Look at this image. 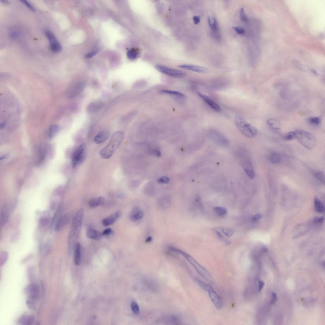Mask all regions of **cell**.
<instances>
[{
  "instance_id": "cell-1",
  "label": "cell",
  "mask_w": 325,
  "mask_h": 325,
  "mask_svg": "<svg viewBox=\"0 0 325 325\" xmlns=\"http://www.w3.org/2000/svg\"><path fill=\"white\" fill-rule=\"evenodd\" d=\"M84 215V209H79L74 217L70 230L68 239V249L69 252H71L75 248L79 234L82 228V221Z\"/></svg>"
},
{
  "instance_id": "cell-2",
  "label": "cell",
  "mask_w": 325,
  "mask_h": 325,
  "mask_svg": "<svg viewBox=\"0 0 325 325\" xmlns=\"http://www.w3.org/2000/svg\"><path fill=\"white\" fill-rule=\"evenodd\" d=\"M124 136V133L122 132L117 131L114 133L108 145L100 151L101 157L105 159L110 158L120 146Z\"/></svg>"
},
{
  "instance_id": "cell-3",
  "label": "cell",
  "mask_w": 325,
  "mask_h": 325,
  "mask_svg": "<svg viewBox=\"0 0 325 325\" xmlns=\"http://www.w3.org/2000/svg\"><path fill=\"white\" fill-rule=\"evenodd\" d=\"M235 122L239 130L245 136L249 138H253L256 136L257 129L242 117H236Z\"/></svg>"
},
{
  "instance_id": "cell-4",
  "label": "cell",
  "mask_w": 325,
  "mask_h": 325,
  "mask_svg": "<svg viewBox=\"0 0 325 325\" xmlns=\"http://www.w3.org/2000/svg\"><path fill=\"white\" fill-rule=\"evenodd\" d=\"M295 132L296 139L304 147L312 149L316 146V140L312 134L301 129L297 130Z\"/></svg>"
},
{
  "instance_id": "cell-5",
  "label": "cell",
  "mask_w": 325,
  "mask_h": 325,
  "mask_svg": "<svg viewBox=\"0 0 325 325\" xmlns=\"http://www.w3.org/2000/svg\"><path fill=\"white\" fill-rule=\"evenodd\" d=\"M170 249L174 252L178 253L183 256L189 263L193 266L198 274L207 280H209L210 275L208 271L198 263L192 256L187 253L171 246Z\"/></svg>"
},
{
  "instance_id": "cell-6",
  "label": "cell",
  "mask_w": 325,
  "mask_h": 325,
  "mask_svg": "<svg viewBox=\"0 0 325 325\" xmlns=\"http://www.w3.org/2000/svg\"><path fill=\"white\" fill-rule=\"evenodd\" d=\"M39 290L38 286L34 283L30 284L25 288V293L28 295L26 304L29 308L32 309H34L36 308V303L39 296Z\"/></svg>"
},
{
  "instance_id": "cell-7",
  "label": "cell",
  "mask_w": 325,
  "mask_h": 325,
  "mask_svg": "<svg viewBox=\"0 0 325 325\" xmlns=\"http://www.w3.org/2000/svg\"><path fill=\"white\" fill-rule=\"evenodd\" d=\"M208 135L212 141L220 146H227L229 144V141L228 139L218 131L210 130L208 132Z\"/></svg>"
},
{
  "instance_id": "cell-8",
  "label": "cell",
  "mask_w": 325,
  "mask_h": 325,
  "mask_svg": "<svg viewBox=\"0 0 325 325\" xmlns=\"http://www.w3.org/2000/svg\"><path fill=\"white\" fill-rule=\"evenodd\" d=\"M86 151L85 143L81 144L75 151L72 158V165L74 168L83 163L85 159Z\"/></svg>"
},
{
  "instance_id": "cell-9",
  "label": "cell",
  "mask_w": 325,
  "mask_h": 325,
  "mask_svg": "<svg viewBox=\"0 0 325 325\" xmlns=\"http://www.w3.org/2000/svg\"><path fill=\"white\" fill-rule=\"evenodd\" d=\"M155 68L161 73L171 77L182 78L185 75V74L182 71L171 68L164 65H157Z\"/></svg>"
},
{
  "instance_id": "cell-10",
  "label": "cell",
  "mask_w": 325,
  "mask_h": 325,
  "mask_svg": "<svg viewBox=\"0 0 325 325\" xmlns=\"http://www.w3.org/2000/svg\"><path fill=\"white\" fill-rule=\"evenodd\" d=\"M210 298L215 308L219 310L223 308L224 303L221 297L211 287L207 291Z\"/></svg>"
},
{
  "instance_id": "cell-11",
  "label": "cell",
  "mask_w": 325,
  "mask_h": 325,
  "mask_svg": "<svg viewBox=\"0 0 325 325\" xmlns=\"http://www.w3.org/2000/svg\"><path fill=\"white\" fill-rule=\"evenodd\" d=\"M11 207L10 204L9 203L5 204L2 207L0 215V222L2 228L6 224L10 218Z\"/></svg>"
},
{
  "instance_id": "cell-12",
  "label": "cell",
  "mask_w": 325,
  "mask_h": 325,
  "mask_svg": "<svg viewBox=\"0 0 325 325\" xmlns=\"http://www.w3.org/2000/svg\"><path fill=\"white\" fill-rule=\"evenodd\" d=\"M178 67L183 69L192 71L201 74H207L209 73V69L202 66L191 65L184 64L180 65Z\"/></svg>"
},
{
  "instance_id": "cell-13",
  "label": "cell",
  "mask_w": 325,
  "mask_h": 325,
  "mask_svg": "<svg viewBox=\"0 0 325 325\" xmlns=\"http://www.w3.org/2000/svg\"><path fill=\"white\" fill-rule=\"evenodd\" d=\"M70 219V216L68 214L63 215L59 217L55 223V231H59L64 229L69 223Z\"/></svg>"
},
{
  "instance_id": "cell-14",
  "label": "cell",
  "mask_w": 325,
  "mask_h": 325,
  "mask_svg": "<svg viewBox=\"0 0 325 325\" xmlns=\"http://www.w3.org/2000/svg\"><path fill=\"white\" fill-rule=\"evenodd\" d=\"M242 165L244 170L248 177L251 179H254L255 177L254 170L250 160L247 159H244Z\"/></svg>"
},
{
  "instance_id": "cell-15",
  "label": "cell",
  "mask_w": 325,
  "mask_h": 325,
  "mask_svg": "<svg viewBox=\"0 0 325 325\" xmlns=\"http://www.w3.org/2000/svg\"><path fill=\"white\" fill-rule=\"evenodd\" d=\"M144 216V213L140 208L135 206L132 210L129 216L130 220L132 222H136L141 219Z\"/></svg>"
},
{
  "instance_id": "cell-16",
  "label": "cell",
  "mask_w": 325,
  "mask_h": 325,
  "mask_svg": "<svg viewBox=\"0 0 325 325\" xmlns=\"http://www.w3.org/2000/svg\"><path fill=\"white\" fill-rule=\"evenodd\" d=\"M198 95L206 104L214 110L218 112L221 111V108L219 105L212 101L209 97L200 93L198 94Z\"/></svg>"
},
{
  "instance_id": "cell-17",
  "label": "cell",
  "mask_w": 325,
  "mask_h": 325,
  "mask_svg": "<svg viewBox=\"0 0 325 325\" xmlns=\"http://www.w3.org/2000/svg\"><path fill=\"white\" fill-rule=\"evenodd\" d=\"M85 86V84L83 82L76 84L70 90L68 94V97L74 98L78 95L83 91Z\"/></svg>"
},
{
  "instance_id": "cell-18",
  "label": "cell",
  "mask_w": 325,
  "mask_h": 325,
  "mask_svg": "<svg viewBox=\"0 0 325 325\" xmlns=\"http://www.w3.org/2000/svg\"><path fill=\"white\" fill-rule=\"evenodd\" d=\"M51 218L48 211L43 212L40 215L39 221V227L41 228H46L51 222Z\"/></svg>"
},
{
  "instance_id": "cell-19",
  "label": "cell",
  "mask_w": 325,
  "mask_h": 325,
  "mask_svg": "<svg viewBox=\"0 0 325 325\" xmlns=\"http://www.w3.org/2000/svg\"><path fill=\"white\" fill-rule=\"evenodd\" d=\"M171 199L169 196H165L160 197L158 201V205L162 210L168 209L171 205Z\"/></svg>"
},
{
  "instance_id": "cell-20",
  "label": "cell",
  "mask_w": 325,
  "mask_h": 325,
  "mask_svg": "<svg viewBox=\"0 0 325 325\" xmlns=\"http://www.w3.org/2000/svg\"><path fill=\"white\" fill-rule=\"evenodd\" d=\"M266 123L270 129L276 133H279L281 131V125L280 122L278 120L273 118L268 119Z\"/></svg>"
},
{
  "instance_id": "cell-21",
  "label": "cell",
  "mask_w": 325,
  "mask_h": 325,
  "mask_svg": "<svg viewBox=\"0 0 325 325\" xmlns=\"http://www.w3.org/2000/svg\"><path fill=\"white\" fill-rule=\"evenodd\" d=\"M121 215L120 212L118 211L104 219L102 224L105 226L107 227L113 224L119 219Z\"/></svg>"
},
{
  "instance_id": "cell-22",
  "label": "cell",
  "mask_w": 325,
  "mask_h": 325,
  "mask_svg": "<svg viewBox=\"0 0 325 325\" xmlns=\"http://www.w3.org/2000/svg\"><path fill=\"white\" fill-rule=\"evenodd\" d=\"M104 106V104L100 102H94L88 106V112L90 113H95L101 110Z\"/></svg>"
},
{
  "instance_id": "cell-23",
  "label": "cell",
  "mask_w": 325,
  "mask_h": 325,
  "mask_svg": "<svg viewBox=\"0 0 325 325\" xmlns=\"http://www.w3.org/2000/svg\"><path fill=\"white\" fill-rule=\"evenodd\" d=\"M109 133L107 131L103 130L98 133L96 135L94 141L97 144H100L105 141L109 137Z\"/></svg>"
},
{
  "instance_id": "cell-24",
  "label": "cell",
  "mask_w": 325,
  "mask_h": 325,
  "mask_svg": "<svg viewBox=\"0 0 325 325\" xmlns=\"http://www.w3.org/2000/svg\"><path fill=\"white\" fill-rule=\"evenodd\" d=\"M268 159L270 162L274 164H280L283 161L281 155L277 152L270 153L268 156Z\"/></svg>"
},
{
  "instance_id": "cell-25",
  "label": "cell",
  "mask_w": 325,
  "mask_h": 325,
  "mask_svg": "<svg viewBox=\"0 0 325 325\" xmlns=\"http://www.w3.org/2000/svg\"><path fill=\"white\" fill-rule=\"evenodd\" d=\"M86 236L88 238L97 240L101 239V234L98 231L92 229H89L86 232Z\"/></svg>"
},
{
  "instance_id": "cell-26",
  "label": "cell",
  "mask_w": 325,
  "mask_h": 325,
  "mask_svg": "<svg viewBox=\"0 0 325 325\" xmlns=\"http://www.w3.org/2000/svg\"><path fill=\"white\" fill-rule=\"evenodd\" d=\"M208 21L212 30L214 32H217L219 30V26L217 20L215 18L209 16L208 18Z\"/></svg>"
},
{
  "instance_id": "cell-27",
  "label": "cell",
  "mask_w": 325,
  "mask_h": 325,
  "mask_svg": "<svg viewBox=\"0 0 325 325\" xmlns=\"http://www.w3.org/2000/svg\"><path fill=\"white\" fill-rule=\"evenodd\" d=\"M74 261L75 265H78L81 258V246L79 243H77L75 247Z\"/></svg>"
},
{
  "instance_id": "cell-28",
  "label": "cell",
  "mask_w": 325,
  "mask_h": 325,
  "mask_svg": "<svg viewBox=\"0 0 325 325\" xmlns=\"http://www.w3.org/2000/svg\"><path fill=\"white\" fill-rule=\"evenodd\" d=\"M105 198L103 197L93 198L89 202V205L92 208H95L99 205H103L105 202Z\"/></svg>"
},
{
  "instance_id": "cell-29",
  "label": "cell",
  "mask_w": 325,
  "mask_h": 325,
  "mask_svg": "<svg viewBox=\"0 0 325 325\" xmlns=\"http://www.w3.org/2000/svg\"><path fill=\"white\" fill-rule=\"evenodd\" d=\"M314 203L316 211L320 213H324L325 211L324 205L318 198L315 197Z\"/></svg>"
},
{
  "instance_id": "cell-30",
  "label": "cell",
  "mask_w": 325,
  "mask_h": 325,
  "mask_svg": "<svg viewBox=\"0 0 325 325\" xmlns=\"http://www.w3.org/2000/svg\"><path fill=\"white\" fill-rule=\"evenodd\" d=\"M159 93L161 94L170 95L180 98H184L185 97V95L181 93L170 90H162L160 91Z\"/></svg>"
},
{
  "instance_id": "cell-31",
  "label": "cell",
  "mask_w": 325,
  "mask_h": 325,
  "mask_svg": "<svg viewBox=\"0 0 325 325\" xmlns=\"http://www.w3.org/2000/svg\"><path fill=\"white\" fill-rule=\"evenodd\" d=\"M222 234L227 238H229L234 233L233 231L229 228H216Z\"/></svg>"
},
{
  "instance_id": "cell-32",
  "label": "cell",
  "mask_w": 325,
  "mask_h": 325,
  "mask_svg": "<svg viewBox=\"0 0 325 325\" xmlns=\"http://www.w3.org/2000/svg\"><path fill=\"white\" fill-rule=\"evenodd\" d=\"M139 51L131 49L128 51L127 53L128 58L131 60H134L138 58L140 55Z\"/></svg>"
},
{
  "instance_id": "cell-33",
  "label": "cell",
  "mask_w": 325,
  "mask_h": 325,
  "mask_svg": "<svg viewBox=\"0 0 325 325\" xmlns=\"http://www.w3.org/2000/svg\"><path fill=\"white\" fill-rule=\"evenodd\" d=\"M34 317L32 315H26L23 317L19 320V323L21 324L29 325L32 323L34 320Z\"/></svg>"
},
{
  "instance_id": "cell-34",
  "label": "cell",
  "mask_w": 325,
  "mask_h": 325,
  "mask_svg": "<svg viewBox=\"0 0 325 325\" xmlns=\"http://www.w3.org/2000/svg\"><path fill=\"white\" fill-rule=\"evenodd\" d=\"M50 48L53 52H59L62 51L61 45L58 40L50 43Z\"/></svg>"
},
{
  "instance_id": "cell-35",
  "label": "cell",
  "mask_w": 325,
  "mask_h": 325,
  "mask_svg": "<svg viewBox=\"0 0 325 325\" xmlns=\"http://www.w3.org/2000/svg\"><path fill=\"white\" fill-rule=\"evenodd\" d=\"M59 130V127L56 125H52L49 129V136L50 138H52L55 136Z\"/></svg>"
},
{
  "instance_id": "cell-36",
  "label": "cell",
  "mask_w": 325,
  "mask_h": 325,
  "mask_svg": "<svg viewBox=\"0 0 325 325\" xmlns=\"http://www.w3.org/2000/svg\"><path fill=\"white\" fill-rule=\"evenodd\" d=\"M214 210L215 212L220 216H224L227 213L226 208L224 207L216 206L214 208Z\"/></svg>"
},
{
  "instance_id": "cell-37",
  "label": "cell",
  "mask_w": 325,
  "mask_h": 325,
  "mask_svg": "<svg viewBox=\"0 0 325 325\" xmlns=\"http://www.w3.org/2000/svg\"><path fill=\"white\" fill-rule=\"evenodd\" d=\"M45 34L48 39L50 43L57 40L55 36L51 31L46 30L45 31Z\"/></svg>"
},
{
  "instance_id": "cell-38",
  "label": "cell",
  "mask_w": 325,
  "mask_h": 325,
  "mask_svg": "<svg viewBox=\"0 0 325 325\" xmlns=\"http://www.w3.org/2000/svg\"><path fill=\"white\" fill-rule=\"evenodd\" d=\"M131 307L132 311L134 314L138 315L140 313L139 306L136 302L132 301L131 303Z\"/></svg>"
},
{
  "instance_id": "cell-39",
  "label": "cell",
  "mask_w": 325,
  "mask_h": 325,
  "mask_svg": "<svg viewBox=\"0 0 325 325\" xmlns=\"http://www.w3.org/2000/svg\"><path fill=\"white\" fill-rule=\"evenodd\" d=\"M315 177L322 182V183H325V175L323 171H316L314 173Z\"/></svg>"
},
{
  "instance_id": "cell-40",
  "label": "cell",
  "mask_w": 325,
  "mask_h": 325,
  "mask_svg": "<svg viewBox=\"0 0 325 325\" xmlns=\"http://www.w3.org/2000/svg\"><path fill=\"white\" fill-rule=\"evenodd\" d=\"M284 140L286 141H291L296 139L295 131H292L287 133L284 137Z\"/></svg>"
},
{
  "instance_id": "cell-41",
  "label": "cell",
  "mask_w": 325,
  "mask_h": 325,
  "mask_svg": "<svg viewBox=\"0 0 325 325\" xmlns=\"http://www.w3.org/2000/svg\"><path fill=\"white\" fill-rule=\"evenodd\" d=\"M310 123L313 125H318L321 123V119L319 117H312L309 120Z\"/></svg>"
},
{
  "instance_id": "cell-42",
  "label": "cell",
  "mask_w": 325,
  "mask_h": 325,
  "mask_svg": "<svg viewBox=\"0 0 325 325\" xmlns=\"http://www.w3.org/2000/svg\"><path fill=\"white\" fill-rule=\"evenodd\" d=\"M240 17L241 21L243 22H246L248 21L247 17L246 14L245 10L243 7L240 8L239 11Z\"/></svg>"
},
{
  "instance_id": "cell-43",
  "label": "cell",
  "mask_w": 325,
  "mask_h": 325,
  "mask_svg": "<svg viewBox=\"0 0 325 325\" xmlns=\"http://www.w3.org/2000/svg\"><path fill=\"white\" fill-rule=\"evenodd\" d=\"M8 257V254L6 251H3L1 253L0 256L1 263L3 265L6 262Z\"/></svg>"
},
{
  "instance_id": "cell-44",
  "label": "cell",
  "mask_w": 325,
  "mask_h": 325,
  "mask_svg": "<svg viewBox=\"0 0 325 325\" xmlns=\"http://www.w3.org/2000/svg\"><path fill=\"white\" fill-rule=\"evenodd\" d=\"M170 181L169 178L166 176H163L160 178L158 180V182L160 184H167Z\"/></svg>"
},
{
  "instance_id": "cell-45",
  "label": "cell",
  "mask_w": 325,
  "mask_h": 325,
  "mask_svg": "<svg viewBox=\"0 0 325 325\" xmlns=\"http://www.w3.org/2000/svg\"><path fill=\"white\" fill-rule=\"evenodd\" d=\"M151 154L157 157H160L161 156V153L159 150L157 149H153L150 150Z\"/></svg>"
},
{
  "instance_id": "cell-46",
  "label": "cell",
  "mask_w": 325,
  "mask_h": 325,
  "mask_svg": "<svg viewBox=\"0 0 325 325\" xmlns=\"http://www.w3.org/2000/svg\"><path fill=\"white\" fill-rule=\"evenodd\" d=\"M20 234L19 230H16L13 234L11 237V240L12 241H15L17 240L19 238Z\"/></svg>"
},
{
  "instance_id": "cell-47",
  "label": "cell",
  "mask_w": 325,
  "mask_h": 325,
  "mask_svg": "<svg viewBox=\"0 0 325 325\" xmlns=\"http://www.w3.org/2000/svg\"><path fill=\"white\" fill-rule=\"evenodd\" d=\"M198 283L204 290L207 291L211 287L209 285L200 280L198 281Z\"/></svg>"
},
{
  "instance_id": "cell-48",
  "label": "cell",
  "mask_w": 325,
  "mask_h": 325,
  "mask_svg": "<svg viewBox=\"0 0 325 325\" xmlns=\"http://www.w3.org/2000/svg\"><path fill=\"white\" fill-rule=\"evenodd\" d=\"M233 29L235 31L239 34L243 35L245 34V30L240 27L234 26L233 27Z\"/></svg>"
},
{
  "instance_id": "cell-49",
  "label": "cell",
  "mask_w": 325,
  "mask_h": 325,
  "mask_svg": "<svg viewBox=\"0 0 325 325\" xmlns=\"http://www.w3.org/2000/svg\"><path fill=\"white\" fill-rule=\"evenodd\" d=\"M263 218V216L261 214H257L253 216L252 220L254 222L258 221Z\"/></svg>"
},
{
  "instance_id": "cell-50",
  "label": "cell",
  "mask_w": 325,
  "mask_h": 325,
  "mask_svg": "<svg viewBox=\"0 0 325 325\" xmlns=\"http://www.w3.org/2000/svg\"><path fill=\"white\" fill-rule=\"evenodd\" d=\"M21 2L29 8L30 10L33 11H35V10L34 7L29 2L26 1H24V0H22Z\"/></svg>"
},
{
  "instance_id": "cell-51",
  "label": "cell",
  "mask_w": 325,
  "mask_h": 325,
  "mask_svg": "<svg viewBox=\"0 0 325 325\" xmlns=\"http://www.w3.org/2000/svg\"><path fill=\"white\" fill-rule=\"evenodd\" d=\"M113 233V230L110 228L105 229L103 232L102 235L104 236H109L112 234Z\"/></svg>"
},
{
  "instance_id": "cell-52",
  "label": "cell",
  "mask_w": 325,
  "mask_h": 325,
  "mask_svg": "<svg viewBox=\"0 0 325 325\" xmlns=\"http://www.w3.org/2000/svg\"><path fill=\"white\" fill-rule=\"evenodd\" d=\"M324 221V217H317L315 218L314 219V222L315 223L321 224Z\"/></svg>"
},
{
  "instance_id": "cell-53",
  "label": "cell",
  "mask_w": 325,
  "mask_h": 325,
  "mask_svg": "<svg viewBox=\"0 0 325 325\" xmlns=\"http://www.w3.org/2000/svg\"><path fill=\"white\" fill-rule=\"evenodd\" d=\"M277 299V295L276 294L273 292L272 294L270 304H273L276 302Z\"/></svg>"
},
{
  "instance_id": "cell-54",
  "label": "cell",
  "mask_w": 325,
  "mask_h": 325,
  "mask_svg": "<svg viewBox=\"0 0 325 325\" xmlns=\"http://www.w3.org/2000/svg\"><path fill=\"white\" fill-rule=\"evenodd\" d=\"M258 292H260L262 289L263 288L264 285L265 283L262 281L261 280H259L258 281Z\"/></svg>"
},
{
  "instance_id": "cell-55",
  "label": "cell",
  "mask_w": 325,
  "mask_h": 325,
  "mask_svg": "<svg viewBox=\"0 0 325 325\" xmlns=\"http://www.w3.org/2000/svg\"><path fill=\"white\" fill-rule=\"evenodd\" d=\"M193 21L195 24H198L200 22L201 18L198 16H194L193 17Z\"/></svg>"
},
{
  "instance_id": "cell-56",
  "label": "cell",
  "mask_w": 325,
  "mask_h": 325,
  "mask_svg": "<svg viewBox=\"0 0 325 325\" xmlns=\"http://www.w3.org/2000/svg\"><path fill=\"white\" fill-rule=\"evenodd\" d=\"M98 52V50H96L95 51H94L93 52H91V53H90L86 56V58H90L96 55V54Z\"/></svg>"
},
{
  "instance_id": "cell-57",
  "label": "cell",
  "mask_w": 325,
  "mask_h": 325,
  "mask_svg": "<svg viewBox=\"0 0 325 325\" xmlns=\"http://www.w3.org/2000/svg\"><path fill=\"white\" fill-rule=\"evenodd\" d=\"M152 240V238L151 236L148 237L146 240L145 242L146 243H150Z\"/></svg>"
},
{
  "instance_id": "cell-58",
  "label": "cell",
  "mask_w": 325,
  "mask_h": 325,
  "mask_svg": "<svg viewBox=\"0 0 325 325\" xmlns=\"http://www.w3.org/2000/svg\"><path fill=\"white\" fill-rule=\"evenodd\" d=\"M6 123V122H4L1 124V126H0V128H1V129L5 127Z\"/></svg>"
},
{
  "instance_id": "cell-59",
  "label": "cell",
  "mask_w": 325,
  "mask_h": 325,
  "mask_svg": "<svg viewBox=\"0 0 325 325\" xmlns=\"http://www.w3.org/2000/svg\"><path fill=\"white\" fill-rule=\"evenodd\" d=\"M1 2H2V3L3 4H5V5L9 3L8 2V1H6V0H5V1H1Z\"/></svg>"
}]
</instances>
